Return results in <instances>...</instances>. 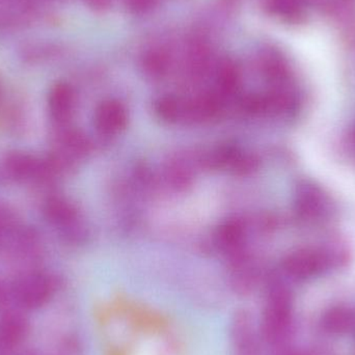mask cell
<instances>
[{"label": "cell", "mask_w": 355, "mask_h": 355, "mask_svg": "<svg viewBox=\"0 0 355 355\" xmlns=\"http://www.w3.org/2000/svg\"><path fill=\"white\" fill-rule=\"evenodd\" d=\"M56 291V281L45 272L24 275L15 283L8 296L23 310H37L48 304Z\"/></svg>", "instance_id": "1"}, {"label": "cell", "mask_w": 355, "mask_h": 355, "mask_svg": "<svg viewBox=\"0 0 355 355\" xmlns=\"http://www.w3.org/2000/svg\"><path fill=\"white\" fill-rule=\"evenodd\" d=\"M291 320V298L283 288H275L269 294L264 315V334L268 341L279 342L285 337Z\"/></svg>", "instance_id": "2"}, {"label": "cell", "mask_w": 355, "mask_h": 355, "mask_svg": "<svg viewBox=\"0 0 355 355\" xmlns=\"http://www.w3.org/2000/svg\"><path fill=\"white\" fill-rule=\"evenodd\" d=\"M327 260L322 252L312 248H302L288 254L284 260L286 272L295 279H306L316 277L324 270Z\"/></svg>", "instance_id": "3"}, {"label": "cell", "mask_w": 355, "mask_h": 355, "mask_svg": "<svg viewBox=\"0 0 355 355\" xmlns=\"http://www.w3.org/2000/svg\"><path fill=\"white\" fill-rule=\"evenodd\" d=\"M31 323L20 311L8 310L0 317V345L8 350L21 345L28 338Z\"/></svg>", "instance_id": "4"}, {"label": "cell", "mask_w": 355, "mask_h": 355, "mask_svg": "<svg viewBox=\"0 0 355 355\" xmlns=\"http://www.w3.org/2000/svg\"><path fill=\"white\" fill-rule=\"evenodd\" d=\"M53 160H42L29 154L16 153L8 156L6 168L18 179H37L47 177L53 172Z\"/></svg>", "instance_id": "5"}, {"label": "cell", "mask_w": 355, "mask_h": 355, "mask_svg": "<svg viewBox=\"0 0 355 355\" xmlns=\"http://www.w3.org/2000/svg\"><path fill=\"white\" fill-rule=\"evenodd\" d=\"M126 124V108L116 100L104 101L96 110L95 126L102 135H116L125 128Z\"/></svg>", "instance_id": "6"}, {"label": "cell", "mask_w": 355, "mask_h": 355, "mask_svg": "<svg viewBox=\"0 0 355 355\" xmlns=\"http://www.w3.org/2000/svg\"><path fill=\"white\" fill-rule=\"evenodd\" d=\"M74 105V92L66 83H58L50 92L48 108L52 120L58 124H64L72 118Z\"/></svg>", "instance_id": "7"}, {"label": "cell", "mask_w": 355, "mask_h": 355, "mask_svg": "<svg viewBox=\"0 0 355 355\" xmlns=\"http://www.w3.org/2000/svg\"><path fill=\"white\" fill-rule=\"evenodd\" d=\"M45 213L47 218L56 227L78 234V229L81 227L78 212L70 202L62 198H51L46 204Z\"/></svg>", "instance_id": "8"}, {"label": "cell", "mask_w": 355, "mask_h": 355, "mask_svg": "<svg viewBox=\"0 0 355 355\" xmlns=\"http://www.w3.org/2000/svg\"><path fill=\"white\" fill-rule=\"evenodd\" d=\"M325 200L318 188L304 184L296 196V209L304 217H314L320 214L324 208Z\"/></svg>", "instance_id": "9"}, {"label": "cell", "mask_w": 355, "mask_h": 355, "mask_svg": "<svg viewBox=\"0 0 355 355\" xmlns=\"http://www.w3.org/2000/svg\"><path fill=\"white\" fill-rule=\"evenodd\" d=\"M323 327L331 333L352 331L355 329V313L349 309H331L323 317Z\"/></svg>", "instance_id": "10"}, {"label": "cell", "mask_w": 355, "mask_h": 355, "mask_svg": "<svg viewBox=\"0 0 355 355\" xmlns=\"http://www.w3.org/2000/svg\"><path fill=\"white\" fill-rule=\"evenodd\" d=\"M218 242L225 250L237 252L243 242L244 229L240 221H229L218 231Z\"/></svg>", "instance_id": "11"}, {"label": "cell", "mask_w": 355, "mask_h": 355, "mask_svg": "<svg viewBox=\"0 0 355 355\" xmlns=\"http://www.w3.org/2000/svg\"><path fill=\"white\" fill-rule=\"evenodd\" d=\"M156 112L168 122H179L186 119V102L175 97H164L156 103Z\"/></svg>", "instance_id": "12"}, {"label": "cell", "mask_w": 355, "mask_h": 355, "mask_svg": "<svg viewBox=\"0 0 355 355\" xmlns=\"http://www.w3.org/2000/svg\"><path fill=\"white\" fill-rule=\"evenodd\" d=\"M235 342L241 355H252L254 350V340L248 325V319L242 316L236 323Z\"/></svg>", "instance_id": "13"}]
</instances>
